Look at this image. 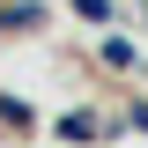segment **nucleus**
<instances>
[{"label":"nucleus","instance_id":"f257e3e1","mask_svg":"<svg viewBox=\"0 0 148 148\" xmlns=\"http://www.w3.org/2000/svg\"><path fill=\"white\" fill-rule=\"evenodd\" d=\"M104 133V119H89V111H67L59 119V141H96Z\"/></svg>","mask_w":148,"mask_h":148},{"label":"nucleus","instance_id":"f03ea898","mask_svg":"<svg viewBox=\"0 0 148 148\" xmlns=\"http://www.w3.org/2000/svg\"><path fill=\"white\" fill-rule=\"evenodd\" d=\"M45 22V8L37 0H15V8H0V30H37Z\"/></svg>","mask_w":148,"mask_h":148},{"label":"nucleus","instance_id":"7ed1b4c3","mask_svg":"<svg viewBox=\"0 0 148 148\" xmlns=\"http://www.w3.org/2000/svg\"><path fill=\"white\" fill-rule=\"evenodd\" d=\"M104 67H119V74H126V67H141V52H133L126 37H104Z\"/></svg>","mask_w":148,"mask_h":148},{"label":"nucleus","instance_id":"20e7f679","mask_svg":"<svg viewBox=\"0 0 148 148\" xmlns=\"http://www.w3.org/2000/svg\"><path fill=\"white\" fill-rule=\"evenodd\" d=\"M0 119H8V126H37V111L22 104V96H0Z\"/></svg>","mask_w":148,"mask_h":148},{"label":"nucleus","instance_id":"39448f33","mask_svg":"<svg viewBox=\"0 0 148 148\" xmlns=\"http://www.w3.org/2000/svg\"><path fill=\"white\" fill-rule=\"evenodd\" d=\"M74 15H89V22H104V15H111V0H74Z\"/></svg>","mask_w":148,"mask_h":148}]
</instances>
